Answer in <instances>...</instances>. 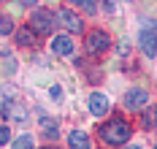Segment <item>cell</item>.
I'll list each match as a JSON object with an SVG mask.
<instances>
[{"instance_id": "obj_1", "label": "cell", "mask_w": 157, "mask_h": 149, "mask_svg": "<svg viewBox=\"0 0 157 149\" xmlns=\"http://www.w3.org/2000/svg\"><path fill=\"white\" fill-rule=\"evenodd\" d=\"M100 141L106 147H122L130 141V125H127L122 117H114L109 119L103 128H100Z\"/></svg>"}, {"instance_id": "obj_2", "label": "cell", "mask_w": 157, "mask_h": 149, "mask_svg": "<svg viewBox=\"0 0 157 149\" xmlns=\"http://www.w3.org/2000/svg\"><path fill=\"white\" fill-rule=\"evenodd\" d=\"M84 46L90 54H100V52H106L111 46V38L106 30H92V33H87V41H84Z\"/></svg>"}, {"instance_id": "obj_3", "label": "cell", "mask_w": 157, "mask_h": 149, "mask_svg": "<svg viewBox=\"0 0 157 149\" xmlns=\"http://www.w3.org/2000/svg\"><path fill=\"white\" fill-rule=\"evenodd\" d=\"M52 25H54V17H52V11H49V8H38V11H33L30 27H33L38 35L52 33Z\"/></svg>"}, {"instance_id": "obj_4", "label": "cell", "mask_w": 157, "mask_h": 149, "mask_svg": "<svg viewBox=\"0 0 157 149\" xmlns=\"http://www.w3.org/2000/svg\"><path fill=\"white\" fill-rule=\"evenodd\" d=\"M57 17H60V22H63L65 30H71V33H81V30H84V25H81V19H78L76 11H71V8H60Z\"/></svg>"}, {"instance_id": "obj_5", "label": "cell", "mask_w": 157, "mask_h": 149, "mask_svg": "<svg viewBox=\"0 0 157 149\" xmlns=\"http://www.w3.org/2000/svg\"><path fill=\"white\" fill-rule=\"evenodd\" d=\"M87 109H90L92 117H103L106 111H109V98H106L103 92H92L90 100H87Z\"/></svg>"}, {"instance_id": "obj_6", "label": "cell", "mask_w": 157, "mask_h": 149, "mask_svg": "<svg viewBox=\"0 0 157 149\" xmlns=\"http://www.w3.org/2000/svg\"><path fill=\"white\" fill-rule=\"evenodd\" d=\"M138 46L144 49L146 57H155L157 54V33L155 30H141V35H138Z\"/></svg>"}, {"instance_id": "obj_7", "label": "cell", "mask_w": 157, "mask_h": 149, "mask_svg": "<svg viewBox=\"0 0 157 149\" xmlns=\"http://www.w3.org/2000/svg\"><path fill=\"white\" fill-rule=\"evenodd\" d=\"M146 90H141V87H136V90H127V95H125V106L127 109H144L146 106Z\"/></svg>"}, {"instance_id": "obj_8", "label": "cell", "mask_w": 157, "mask_h": 149, "mask_svg": "<svg viewBox=\"0 0 157 149\" xmlns=\"http://www.w3.org/2000/svg\"><path fill=\"white\" fill-rule=\"evenodd\" d=\"M52 52L60 54V57H68V54H73V41L68 35H54L52 38Z\"/></svg>"}, {"instance_id": "obj_9", "label": "cell", "mask_w": 157, "mask_h": 149, "mask_svg": "<svg viewBox=\"0 0 157 149\" xmlns=\"http://www.w3.org/2000/svg\"><path fill=\"white\" fill-rule=\"evenodd\" d=\"M16 44H19V46H35V44H38V33L33 30L30 25H25V27L16 30Z\"/></svg>"}, {"instance_id": "obj_10", "label": "cell", "mask_w": 157, "mask_h": 149, "mask_svg": "<svg viewBox=\"0 0 157 149\" xmlns=\"http://www.w3.org/2000/svg\"><path fill=\"white\" fill-rule=\"evenodd\" d=\"M68 144H71V149H90V136L84 130H71L68 133Z\"/></svg>"}, {"instance_id": "obj_11", "label": "cell", "mask_w": 157, "mask_h": 149, "mask_svg": "<svg viewBox=\"0 0 157 149\" xmlns=\"http://www.w3.org/2000/svg\"><path fill=\"white\" fill-rule=\"evenodd\" d=\"M141 128H144V130H157V106L144 109V114H141Z\"/></svg>"}, {"instance_id": "obj_12", "label": "cell", "mask_w": 157, "mask_h": 149, "mask_svg": "<svg viewBox=\"0 0 157 149\" xmlns=\"http://www.w3.org/2000/svg\"><path fill=\"white\" fill-rule=\"evenodd\" d=\"M11 147L14 149H35V141H33L30 133H25V136H19L16 141H11Z\"/></svg>"}, {"instance_id": "obj_13", "label": "cell", "mask_w": 157, "mask_h": 149, "mask_svg": "<svg viewBox=\"0 0 157 149\" xmlns=\"http://www.w3.org/2000/svg\"><path fill=\"white\" fill-rule=\"evenodd\" d=\"M8 33H14V19L0 14V35H8Z\"/></svg>"}, {"instance_id": "obj_14", "label": "cell", "mask_w": 157, "mask_h": 149, "mask_svg": "<svg viewBox=\"0 0 157 149\" xmlns=\"http://www.w3.org/2000/svg\"><path fill=\"white\" fill-rule=\"evenodd\" d=\"M76 6L81 11H87V14H95V11H98V0H78Z\"/></svg>"}, {"instance_id": "obj_15", "label": "cell", "mask_w": 157, "mask_h": 149, "mask_svg": "<svg viewBox=\"0 0 157 149\" xmlns=\"http://www.w3.org/2000/svg\"><path fill=\"white\" fill-rule=\"evenodd\" d=\"M8 141H11V130H8L6 125H0V147H6Z\"/></svg>"}, {"instance_id": "obj_16", "label": "cell", "mask_w": 157, "mask_h": 149, "mask_svg": "<svg viewBox=\"0 0 157 149\" xmlns=\"http://www.w3.org/2000/svg\"><path fill=\"white\" fill-rule=\"evenodd\" d=\"M41 125H44V133H46V136H57V125H54V122H46V119H44Z\"/></svg>"}, {"instance_id": "obj_17", "label": "cell", "mask_w": 157, "mask_h": 149, "mask_svg": "<svg viewBox=\"0 0 157 149\" xmlns=\"http://www.w3.org/2000/svg\"><path fill=\"white\" fill-rule=\"evenodd\" d=\"M49 92H52V98H54V100H63V90H60L57 84H54V87H52Z\"/></svg>"}, {"instance_id": "obj_18", "label": "cell", "mask_w": 157, "mask_h": 149, "mask_svg": "<svg viewBox=\"0 0 157 149\" xmlns=\"http://www.w3.org/2000/svg\"><path fill=\"white\" fill-rule=\"evenodd\" d=\"M103 8H106V11H111V14H114V3H111V0H103Z\"/></svg>"}, {"instance_id": "obj_19", "label": "cell", "mask_w": 157, "mask_h": 149, "mask_svg": "<svg viewBox=\"0 0 157 149\" xmlns=\"http://www.w3.org/2000/svg\"><path fill=\"white\" fill-rule=\"evenodd\" d=\"M19 3H22V6H35L38 0H19Z\"/></svg>"}, {"instance_id": "obj_20", "label": "cell", "mask_w": 157, "mask_h": 149, "mask_svg": "<svg viewBox=\"0 0 157 149\" xmlns=\"http://www.w3.org/2000/svg\"><path fill=\"white\" fill-rule=\"evenodd\" d=\"M125 149H144L141 144H130V147H125Z\"/></svg>"}, {"instance_id": "obj_21", "label": "cell", "mask_w": 157, "mask_h": 149, "mask_svg": "<svg viewBox=\"0 0 157 149\" xmlns=\"http://www.w3.org/2000/svg\"><path fill=\"white\" fill-rule=\"evenodd\" d=\"M44 149H57V147H44Z\"/></svg>"}, {"instance_id": "obj_22", "label": "cell", "mask_w": 157, "mask_h": 149, "mask_svg": "<svg viewBox=\"0 0 157 149\" xmlns=\"http://www.w3.org/2000/svg\"><path fill=\"white\" fill-rule=\"evenodd\" d=\"M71 3H78V0H71Z\"/></svg>"}, {"instance_id": "obj_23", "label": "cell", "mask_w": 157, "mask_h": 149, "mask_svg": "<svg viewBox=\"0 0 157 149\" xmlns=\"http://www.w3.org/2000/svg\"><path fill=\"white\" fill-rule=\"evenodd\" d=\"M155 149H157V144H155Z\"/></svg>"}]
</instances>
